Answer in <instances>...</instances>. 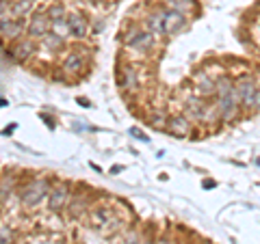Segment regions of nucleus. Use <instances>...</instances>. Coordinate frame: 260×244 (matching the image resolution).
Returning a JSON list of instances; mask_svg holds the SVG:
<instances>
[{"mask_svg":"<svg viewBox=\"0 0 260 244\" xmlns=\"http://www.w3.org/2000/svg\"><path fill=\"white\" fill-rule=\"evenodd\" d=\"M237 87L228 76L217 78V110L223 119H232L237 115Z\"/></svg>","mask_w":260,"mask_h":244,"instance_id":"1","label":"nucleus"},{"mask_svg":"<svg viewBox=\"0 0 260 244\" xmlns=\"http://www.w3.org/2000/svg\"><path fill=\"white\" fill-rule=\"evenodd\" d=\"M46 192H48V182H46V180L32 182V184L26 186V190L22 192V203H24L26 208L37 206V203L46 197Z\"/></svg>","mask_w":260,"mask_h":244,"instance_id":"2","label":"nucleus"},{"mask_svg":"<svg viewBox=\"0 0 260 244\" xmlns=\"http://www.w3.org/2000/svg\"><path fill=\"white\" fill-rule=\"evenodd\" d=\"M256 89H258V87H256V83H254V78L245 76L243 80H239V83H237V97H239L241 106H245V108H251V106H254Z\"/></svg>","mask_w":260,"mask_h":244,"instance_id":"3","label":"nucleus"},{"mask_svg":"<svg viewBox=\"0 0 260 244\" xmlns=\"http://www.w3.org/2000/svg\"><path fill=\"white\" fill-rule=\"evenodd\" d=\"M50 26H52V22L48 18V13H37V15H32V20L28 24V35L30 37H46Z\"/></svg>","mask_w":260,"mask_h":244,"instance_id":"4","label":"nucleus"},{"mask_svg":"<svg viewBox=\"0 0 260 244\" xmlns=\"http://www.w3.org/2000/svg\"><path fill=\"white\" fill-rule=\"evenodd\" d=\"M165 130L176 138H184L189 134V121H186V117H174V119L167 121Z\"/></svg>","mask_w":260,"mask_h":244,"instance_id":"5","label":"nucleus"},{"mask_svg":"<svg viewBox=\"0 0 260 244\" xmlns=\"http://www.w3.org/2000/svg\"><path fill=\"white\" fill-rule=\"evenodd\" d=\"M162 18H165V35H174V32L180 30L182 24H184V15L178 13V11H172V9L167 13H162Z\"/></svg>","mask_w":260,"mask_h":244,"instance_id":"6","label":"nucleus"},{"mask_svg":"<svg viewBox=\"0 0 260 244\" xmlns=\"http://www.w3.org/2000/svg\"><path fill=\"white\" fill-rule=\"evenodd\" d=\"M22 32V22L13 18H3L0 20V35L7 39H15Z\"/></svg>","mask_w":260,"mask_h":244,"instance_id":"7","label":"nucleus"},{"mask_svg":"<svg viewBox=\"0 0 260 244\" xmlns=\"http://www.w3.org/2000/svg\"><path fill=\"white\" fill-rule=\"evenodd\" d=\"M65 201H68V188L65 186H56V188L50 192V199H48V208L50 210H61L65 206Z\"/></svg>","mask_w":260,"mask_h":244,"instance_id":"8","label":"nucleus"},{"mask_svg":"<svg viewBox=\"0 0 260 244\" xmlns=\"http://www.w3.org/2000/svg\"><path fill=\"white\" fill-rule=\"evenodd\" d=\"M68 26H70V35L74 37H85L87 35V22L83 15H70L68 18Z\"/></svg>","mask_w":260,"mask_h":244,"instance_id":"9","label":"nucleus"},{"mask_svg":"<svg viewBox=\"0 0 260 244\" xmlns=\"http://www.w3.org/2000/svg\"><path fill=\"white\" fill-rule=\"evenodd\" d=\"M198 93H202V95L217 93V83H215V80H210L206 74H200L198 76Z\"/></svg>","mask_w":260,"mask_h":244,"instance_id":"10","label":"nucleus"},{"mask_svg":"<svg viewBox=\"0 0 260 244\" xmlns=\"http://www.w3.org/2000/svg\"><path fill=\"white\" fill-rule=\"evenodd\" d=\"M117 83H119L121 89H135V87H137V78H135L133 67H124V69H121Z\"/></svg>","mask_w":260,"mask_h":244,"instance_id":"11","label":"nucleus"},{"mask_svg":"<svg viewBox=\"0 0 260 244\" xmlns=\"http://www.w3.org/2000/svg\"><path fill=\"white\" fill-rule=\"evenodd\" d=\"M169 9L182 13L186 18V15L195 9V3H193V0H169Z\"/></svg>","mask_w":260,"mask_h":244,"instance_id":"12","label":"nucleus"},{"mask_svg":"<svg viewBox=\"0 0 260 244\" xmlns=\"http://www.w3.org/2000/svg\"><path fill=\"white\" fill-rule=\"evenodd\" d=\"M150 32L152 35H165V18H162V13H154L150 15Z\"/></svg>","mask_w":260,"mask_h":244,"instance_id":"13","label":"nucleus"},{"mask_svg":"<svg viewBox=\"0 0 260 244\" xmlns=\"http://www.w3.org/2000/svg\"><path fill=\"white\" fill-rule=\"evenodd\" d=\"M128 44L133 46V48H141V50H148L150 44H152V32H139V35H135Z\"/></svg>","mask_w":260,"mask_h":244,"instance_id":"14","label":"nucleus"},{"mask_svg":"<svg viewBox=\"0 0 260 244\" xmlns=\"http://www.w3.org/2000/svg\"><path fill=\"white\" fill-rule=\"evenodd\" d=\"M80 67H83V61H80L78 54H70L68 59H65V63H63V69L68 71V74H74V71H78Z\"/></svg>","mask_w":260,"mask_h":244,"instance_id":"15","label":"nucleus"},{"mask_svg":"<svg viewBox=\"0 0 260 244\" xmlns=\"http://www.w3.org/2000/svg\"><path fill=\"white\" fill-rule=\"evenodd\" d=\"M35 50V44L32 42H24V44H20L18 46V50H15V56H18V59H26V56H30V52Z\"/></svg>","mask_w":260,"mask_h":244,"instance_id":"16","label":"nucleus"},{"mask_svg":"<svg viewBox=\"0 0 260 244\" xmlns=\"http://www.w3.org/2000/svg\"><path fill=\"white\" fill-rule=\"evenodd\" d=\"M44 42H46V46L50 48V50H56V48L63 46V37L56 35V32H52V35H46V37H44Z\"/></svg>","mask_w":260,"mask_h":244,"instance_id":"17","label":"nucleus"},{"mask_svg":"<svg viewBox=\"0 0 260 244\" xmlns=\"http://www.w3.org/2000/svg\"><path fill=\"white\" fill-rule=\"evenodd\" d=\"M186 108H189V112H193L195 117H202L204 115V102H198V100H191L189 104H186Z\"/></svg>","mask_w":260,"mask_h":244,"instance_id":"18","label":"nucleus"},{"mask_svg":"<svg viewBox=\"0 0 260 244\" xmlns=\"http://www.w3.org/2000/svg\"><path fill=\"white\" fill-rule=\"evenodd\" d=\"M63 15H65V11H63V7H61V5H52L50 9H48V18H50V22L63 20Z\"/></svg>","mask_w":260,"mask_h":244,"instance_id":"19","label":"nucleus"},{"mask_svg":"<svg viewBox=\"0 0 260 244\" xmlns=\"http://www.w3.org/2000/svg\"><path fill=\"white\" fill-rule=\"evenodd\" d=\"M52 30L56 32V35H65V32H70V26H68V20H56V22H52Z\"/></svg>","mask_w":260,"mask_h":244,"instance_id":"20","label":"nucleus"},{"mask_svg":"<svg viewBox=\"0 0 260 244\" xmlns=\"http://www.w3.org/2000/svg\"><path fill=\"white\" fill-rule=\"evenodd\" d=\"M30 5H32V0H20L18 5H13V13H15V15L28 13V11H30Z\"/></svg>","mask_w":260,"mask_h":244,"instance_id":"21","label":"nucleus"},{"mask_svg":"<svg viewBox=\"0 0 260 244\" xmlns=\"http://www.w3.org/2000/svg\"><path fill=\"white\" fill-rule=\"evenodd\" d=\"M0 244H11V231L7 227H0Z\"/></svg>","mask_w":260,"mask_h":244,"instance_id":"22","label":"nucleus"},{"mask_svg":"<svg viewBox=\"0 0 260 244\" xmlns=\"http://www.w3.org/2000/svg\"><path fill=\"white\" fill-rule=\"evenodd\" d=\"M130 134H133V136H137V138H139V141H148V136H145V134L141 132V130H139V128H130Z\"/></svg>","mask_w":260,"mask_h":244,"instance_id":"23","label":"nucleus"},{"mask_svg":"<svg viewBox=\"0 0 260 244\" xmlns=\"http://www.w3.org/2000/svg\"><path fill=\"white\" fill-rule=\"evenodd\" d=\"M7 11H9V3H5V0H0V20L7 18Z\"/></svg>","mask_w":260,"mask_h":244,"instance_id":"24","label":"nucleus"},{"mask_svg":"<svg viewBox=\"0 0 260 244\" xmlns=\"http://www.w3.org/2000/svg\"><path fill=\"white\" fill-rule=\"evenodd\" d=\"M124 244H141V242H139V235H137V233H130Z\"/></svg>","mask_w":260,"mask_h":244,"instance_id":"25","label":"nucleus"},{"mask_svg":"<svg viewBox=\"0 0 260 244\" xmlns=\"http://www.w3.org/2000/svg\"><path fill=\"white\" fill-rule=\"evenodd\" d=\"M254 106L260 108V87L256 89V95H254Z\"/></svg>","mask_w":260,"mask_h":244,"instance_id":"26","label":"nucleus"},{"mask_svg":"<svg viewBox=\"0 0 260 244\" xmlns=\"http://www.w3.org/2000/svg\"><path fill=\"white\" fill-rule=\"evenodd\" d=\"M213 186H215L213 180H206V182H204V188H213Z\"/></svg>","mask_w":260,"mask_h":244,"instance_id":"27","label":"nucleus"},{"mask_svg":"<svg viewBox=\"0 0 260 244\" xmlns=\"http://www.w3.org/2000/svg\"><path fill=\"white\" fill-rule=\"evenodd\" d=\"M3 106H7V102H5V100H0V108H3Z\"/></svg>","mask_w":260,"mask_h":244,"instance_id":"28","label":"nucleus"},{"mask_svg":"<svg viewBox=\"0 0 260 244\" xmlns=\"http://www.w3.org/2000/svg\"><path fill=\"white\" fill-rule=\"evenodd\" d=\"M158 244H167V242H165V240H162V242H158Z\"/></svg>","mask_w":260,"mask_h":244,"instance_id":"29","label":"nucleus"}]
</instances>
